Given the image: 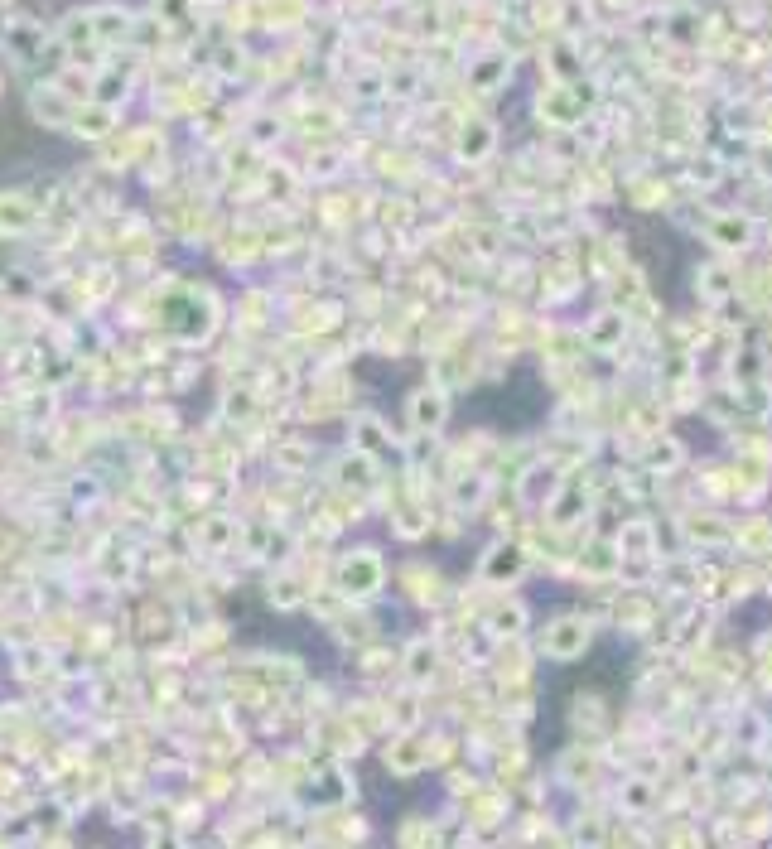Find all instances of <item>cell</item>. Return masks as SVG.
<instances>
[{"instance_id":"1","label":"cell","mask_w":772,"mask_h":849,"mask_svg":"<svg viewBox=\"0 0 772 849\" xmlns=\"http://www.w3.org/2000/svg\"><path fill=\"white\" fill-rule=\"evenodd\" d=\"M338 589L348 599H372L382 589V555L377 550H348L338 565Z\"/></svg>"},{"instance_id":"2","label":"cell","mask_w":772,"mask_h":849,"mask_svg":"<svg viewBox=\"0 0 772 849\" xmlns=\"http://www.w3.org/2000/svg\"><path fill=\"white\" fill-rule=\"evenodd\" d=\"M39 222H44V213L34 208L29 189H0V237H5V242L29 237Z\"/></svg>"},{"instance_id":"3","label":"cell","mask_w":772,"mask_h":849,"mask_svg":"<svg viewBox=\"0 0 772 849\" xmlns=\"http://www.w3.org/2000/svg\"><path fill=\"white\" fill-rule=\"evenodd\" d=\"M29 111H34V121H44V126H68V121H73V97H63L58 83H34L29 87Z\"/></svg>"},{"instance_id":"4","label":"cell","mask_w":772,"mask_h":849,"mask_svg":"<svg viewBox=\"0 0 772 849\" xmlns=\"http://www.w3.org/2000/svg\"><path fill=\"white\" fill-rule=\"evenodd\" d=\"M68 131L78 140H111L116 136V107H102V102H83V107H73V121H68Z\"/></svg>"},{"instance_id":"5","label":"cell","mask_w":772,"mask_h":849,"mask_svg":"<svg viewBox=\"0 0 772 849\" xmlns=\"http://www.w3.org/2000/svg\"><path fill=\"white\" fill-rule=\"evenodd\" d=\"M5 49H10L15 63H34V58L49 49V34H44L39 20H15V25L5 29Z\"/></svg>"},{"instance_id":"6","label":"cell","mask_w":772,"mask_h":849,"mask_svg":"<svg viewBox=\"0 0 772 849\" xmlns=\"http://www.w3.org/2000/svg\"><path fill=\"white\" fill-rule=\"evenodd\" d=\"M131 25H136V15H131L126 5H92L97 44H121V39H131Z\"/></svg>"},{"instance_id":"7","label":"cell","mask_w":772,"mask_h":849,"mask_svg":"<svg viewBox=\"0 0 772 849\" xmlns=\"http://www.w3.org/2000/svg\"><path fill=\"white\" fill-rule=\"evenodd\" d=\"M266 599H271V608H276V613H295L300 603H309V579L290 575V570H280V575L266 579Z\"/></svg>"},{"instance_id":"8","label":"cell","mask_w":772,"mask_h":849,"mask_svg":"<svg viewBox=\"0 0 772 849\" xmlns=\"http://www.w3.org/2000/svg\"><path fill=\"white\" fill-rule=\"evenodd\" d=\"M237 536H242V526L232 517H208L203 526H198V541H203V550H213V555H222V550L237 546Z\"/></svg>"},{"instance_id":"9","label":"cell","mask_w":772,"mask_h":849,"mask_svg":"<svg viewBox=\"0 0 772 849\" xmlns=\"http://www.w3.org/2000/svg\"><path fill=\"white\" fill-rule=\"evenodd\" d=\"M126 97H131V78H126V73L107 68L102 78H92V102H102V107H116V102H126Z\"/></svg>"},{"instance_id":"10","label":"cell","mask_w":772,"mask_h":849,"mask_svg":"<svg viewBox=\"0 0 772 849\" xmlns=\"http://www.w3.org/2000/svg\"><path fill=\"white\" fill-rule=\"evenodd\" d=\"M411 420L420 430H440L444 420V396L440 391H415L411 396Z\"/></svg>"},{"instance_id":"11","label":"cell","mask_w":772,"mask_h":849,"mask_svg":"<svg viewBox=\"0 0 772 849\" xmlns=\"http://www.w3.org/2000/svg\"><path fill=\"white\" fill-rule=\"evenodd\" d=\"M0 290H5V295H15V300H25V295L34 290V285H29L25 275H20V266H15L10 275H0Z\"/></svg>"},{"instance_id":"12","label":"cell","mask_w":772,"mask_h":849,"mask_svg":"<svg viewBox=\"0 0 772 849\" xmlns=\"http://www.w3.org/2000/svg\"><path fill=\"white\" fill-rule=\"evenodd\" d=\"M280 131H285V126H280L276 116H261V121H251V140H280Z\"/></svg>"},{"instance_id":"13","label":"cell","mask_w":772,"mask_h":849,"mask_svg":"<svg viewBox=\"0 0 772 849\" xmlns=\"http://www.w3.org/2000/svg\"><path fill=\"white\" fill-rule=\"evenodd\" d=\"M5 550H10V536H5V531H0V555H5Z\"/></svg>"},{"instance_id":"14","label":"cell","mask_w":772,"mask_h":849,"mask_svg":"<svg viewBox=\"0 0 772 849\" xmlns=\"http://www.w3.org/2000/svg\"><path fill=\"white\" fill-rule=\"evenodd\" d=\"M0 92H5V78H0Z\"/></svg>"}]
</instances>
